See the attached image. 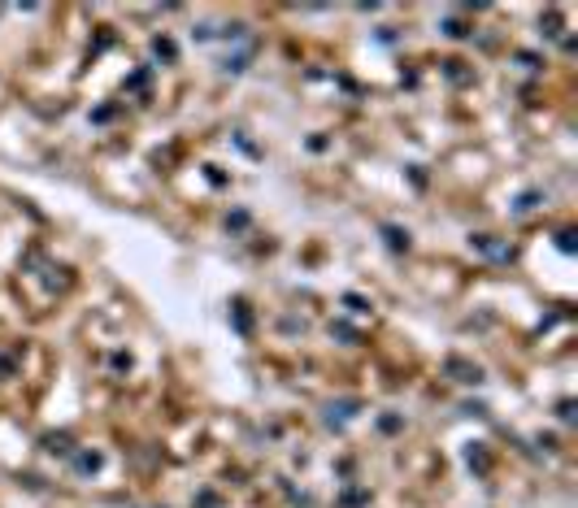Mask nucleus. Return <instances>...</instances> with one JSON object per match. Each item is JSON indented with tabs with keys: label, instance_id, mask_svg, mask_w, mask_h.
<instances>
[{
	"label": "nucleus",
	"instance_id": "2",
	"mask_svg": "<svg viewBox=\"0 0 578 508\" xmlns=\"http://www.w3.org/2000/svg\"><path fill=\"white\" fill-rule=\"evenodd\" d=\"M96 465H101V456H96V452L92 456H78V469H96Z\"/></svg>",
	"mask_w": 578,
	"mask_h": 508
},
{
	"label": "nucleus",
	"instance_id": "1",
	"mask_svg": "<svg viewBox=\"0 0 578 508\" xmlns=\"http://www.w3.org/2000/svg\"><path fill=\"white\" fill-rule=\"evenodd\" d=\"M448 369L461 374V383H478V378H483V369H478V365H466V360H448Z\"/></svg>",
	"mask_w": 578,
	"mask_h": 508
}]
</instances>
